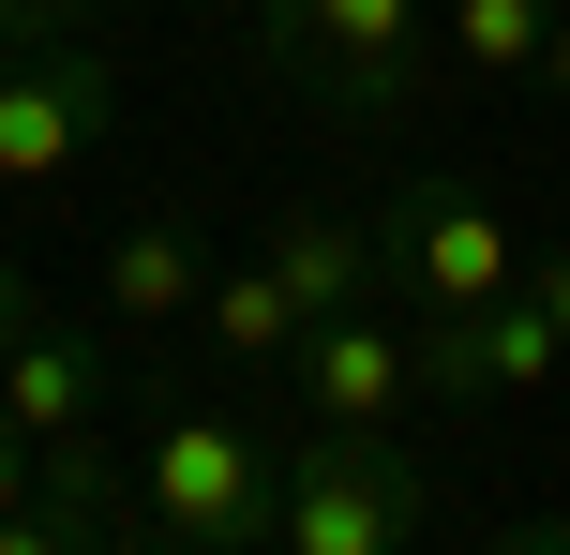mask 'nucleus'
Wrapping results in <instances>:
<instances>
[{"label":"nucleus","mask_w":570,"mask_h":555,"mask_svg":"<svg viewBox=\"0 0 570 555\" xmlns=\"http://www.w3.org/2000/svg\"><path fill=\"white\" fill-rule=\"evenodd\" d=\"M256 76L285 90V106L345 120V136H375V120H405L435 90V0H256Z\"/></svg>","instance_id":"obj_1"},{"label":"nucleus","mask_w":570,"mask_h":555,"mask_svg":"<svg viewBox=\"0 0 570 555\" xmlns=\"http://www.w3.org/2000/svg\"><path fill=\"white\" fill-rule=\"evenodd\" d=\"M271 496H285V450L226 406H166L136 436V541L150 555H271Z\"/></svg>","instance_id":"obj_2"},{"label":"nucleus","mask_w":570,"mask_h":555,"mask_svg":"<svg viewBox=\"0 0 570 555\" xmlns=\"http://www.w3.org/2000/svg\"><path fill=\"white\" fill-rule=\"evenodd\" d=\"M435 526V480L405 436H331L315 420L285 450V496H271V555H421Z\"/></svg>","instance_id":"obj_3"},{"label":"nucleus","mask_w":570,"mask_h":555,"mask_svg":"<svg viewBox=\"0 0 570 555\" xmlns=\"http://www.w3.org/2000/svg\"><path fill=\"white\" fill-rule=\"evenodd\" d=\"M120 120V60L106 30H46V46H0V196H46L106 150Z\"/></svg>","instance_id":"obj_4"},{"label":"nucleus","mask_w":570,"mask_h":555,"mask_svg":"<svg viewBox=\"0 0 570 555\" xmlns=\"http://www.w3.org/2000/svg\"><path fill=\"white\" fill-rule=\"evenodd\" d=\"M375 270H391L405 316H481V300L525 286V240L495 226L481 196H451V180H405V196L375 210Z\"/></svg>","instance_id":"obj_5"},{"label":"nucleus","mask_w":570,"mask_h":555,"mask_svg":"<svg viewBox=\"0 0 570 555\" xmlns=\"http://www.w3.org/2000/svg\"><path fill=\"white\" fill-rule=\"evenodd\" d=\"M285 390H301V420H331V436H391V420L421 406V316H391V300L315 316L301 360H285Z\"/></svg>","instance_id":"obj_6"},{"label":"nucleus","mask_w":570,"mask_h":555,"mask_svg":"<svg viewBox=\"0 0 570 555\" xmlns=\"http://www.w3.org/2000/svg\"><path fill=\"white\" fill-rule=\"evenodd\" d=\"M570 376V330L541 300H481V316H421V406H525V390Z\"/></svg>","instance_id":"obj_7"},{"label":"nucleus","mask_w":570,"mask_h":555,"mask_svg":"<svg viewBox=\"0 0 570 555\" xmlns=\"http://www.w3.org/2000/svg\"><path fill=\"white\" fill-rule=\"evenodd\" d=\"M106 406H120L106 346H90V330H60L46 300H30V316L0 330V420H16L30 450H60V436H106Z\"/></svg>","instance_id":"obj_8"},{"label":"nucleus","mask_w":570,"mask_h":555,"mask_svg":"<svg viewBox=\"0 0 570 555\" xmlns=\"http://www.w3.org/2000/svg\"><path fill=\"white\" fill-rule=\"evenodd\" d=\"M210 270H226V256H210L196 210H136V226L106 240V270H90V286H106V316H120V330H180V316L210 300Z\"/></svg>","instance_id":"obj_9"},{"label":"nucleus","mask_w":570,"mask_h":555,"mask_svg":"<svg viewBox=\"0 0 570 555\" xmlns=\"http://www.w3.org/2000/svg\"><path fill=\"white\" fill-rule=\"evenodd\" d=\"M196 346H210V376H256V390H285V360H301V300H285V270H271V256H226V270H210Z\"/></svg>","instance_id":"obj_10"},{"label":"nucleus","mask_w":570,"mask_h":555,"mask_svg":"<svg viewBox=\"0 0 570 555\" xmlns=\"http://www.w3.org/2000/svg\"><path fill=\"white\" fill-rule=\"evenodd\" d=\"M256 256L285 270L301 330H315V316H361V300H391V270H375V226H361V210H285Z\"/></svg>","instance_id":"obj_11"},{"label":"nucleus","mask_w":570,"mask_h":555,"mask_svg":"<svg viewBox=\"0 0 570 555\" xmlns=\"http://www.w3.org/2000/svg\"><path fill=\"white\" fill-rule=\"evenodd\" d=\"M541 30H556V0H435L451 76H541Z\"/></svg>","instance_id":"obj_12"},{"label":"nucleus","mask_w":570,"mask_h":555,"mask_svg":"<svg viewBox=\"0 0 570 555\" xmlns=\"http://www.w3.org/2000/svg\"><path fill=\"white\" fill-rule=\"evenodd\" d=\"M46 30H106V0H0V46H46Z\"/></svg>","instance_id":"obj_13"},{"label":"nucleus","mask_w":570,"mask_h":555,"mask_svg":"<svg viewBox=\"0 0 570 555\" xmlns=\"http://www.w3.org/2000/svg\"><path fill=\"white\" fill-rule=\"evenodd\" d=\"M30 480H46V450H30L16 420H0V526H16V511H30Z\"/></svg>","instance_id":"obj_14"},{"label":"nucleus","mask_w":570,"mask_h":555,"mask_svg":"<svg viewBox=\"0 0 570 555\" xmlns=\"http://www.w3.org/2000/svg\"><path fill=\"white\" fill-rule=\"evenodd\" d=\"M525 300H541V316L570 330V240H556V256H525Z\"/></svg>","instance_id":"obj_15"},{"label":"nucleus","mask_w":570,"mask_h":555,"mask_svg":"<svg viewBox=\"0 0 570 555\" xmlns=\"http://www.w3.org/2000/svg\"><path fill=\"white\" fill-rule=\"evenodd\" d=\"M541 90L570 106V0H556V30H541Z\"/></svg>","instance_id":"obj_16"},{"label":"nucleus","mask_w":570,"mask_h":555,"mask_svg":"<svg viewBox=\"0 0 570 555\" xmlns=\"http://www.w3.org/2000/svg\"><path fill=\"white\" fill-rule=\"evenodd\" d=\"M481 555H570V526H495Z\"/></svg>","instance_id":"obj_17"},{"label":"nucleus","mask_w":570,"mask_h":555,"mask_svg":"<svg viewBox=\"0 0 570 555\" xmlns=\"http://www.w3.org/2000/svg\"><path fill=\"white\" fill-rule=\"evenodd\" d=\"M16 316H30V270H16V256H0V330H16Z\"/></svg>","instance_id":"obj_18"},{"label":"nucleus","mask_w":570,"mask_h":555,"mask_svg":"<svg viewBox=\"0 0 570 555\" xmlns=\"http://www.w3.org/2000/svg\"><path fill=\"white\" fill-rule=\"evenodd\" d=\"M196 16H256V0H196Z\"/></svg>","instance_id":"obj_19"}]
</instances>
